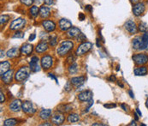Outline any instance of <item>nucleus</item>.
<instances>
[{
  "label": "nucleus",
  "instance_id": "obj_49",
  "mask_svg": "<svg viewBox=\"0 0 148 126\" xmlns=\"http://www.w3.org/2000/svg\"><path fill=\"white\" fill-rule=\"evenodd\" d=\"M105 125H104V124H100V123H94V124H92V126H104Z\"/></svg>",
  "mask_w": 148,
  "mask_h": 126
},
{
  "label": "nucleus",
  "instance_id": "obj_38",
  "mask_svg": "<svg viewBox=\"0 0 148 126\" xmlns=\"http://www.w3.org/2000/svg\"><path fill=\"white\" fill-rule=\"evenodd\" d=\"M75 58L74 56H71V55H70V56H69V58L67 59V62H66V63H73L74 62H75Z\"/></svg>",
  "mask_w": 148,
  "mask_h": 126
},
{
  "label": "nucleus",
  "instance_id": "obj_12",
  "mask_svg": "<svg viewBox=\"0 0 148 126\" xmlns=\"http://www.w3.org/2000/svg\"><path fill=\"white\" fill-rule=\"evenodd\" d=\"M13 74H14V70H13V69H9V70L6 71L3 75L1 76L2 81H3L5 84H10V83L12 82Z\"/></svg>",
  "mask_w": 148,
  "mask_h": 126
},
{
  "label": "nucleus",
  "instance_id": "obj_21",
  "mask_svg": "<svg viewBox=\"0 0 148 126\" xmlns=\"http://www.w3.org/2000/svg\"><path fill=\"white\" fill-rule=\"evenodd\" d=\"M48 49V44L46 42H40L35 47V51L38 53H43Z\"/></svg>",
  "mask_w": 148,
  "mask_h": 126
},
{
  "label": "nucleus",
  "instance_id": "obj_32",
  "mask_svg": "<svg viewBox=\"0 0 148 126\" xmlns=\"http://www.w3.org/2000/svg\"><path fill=\"white\" fill-rule=\"evenodd\" d=\"M141 39H142V42H143V46H144V48L147 49L148 46V33L147 32H145L144 34L141 36Z\"/></svg>",
  "mask_w": 148,
  "mask_h": 126
},
{
  "label": "nucleus",
  "instance_id": "obj_4",
  "mask_svg": "<svg viewBox=\"0 0 148 126\" xmlns=\"http://www.w3.org/2000/svg\"><path fill=\"white\" fill-rule=\"evenodd\" d=\"M132 59L136 65H144L148 62V56L145 53L134 54L132 57Z\"/></svg>",
  "mask_w": 148,
  "mask_h": 126
},
{
  "label": "nucleus",
  "instance_id": "obj_58",
  "mask_svg": "<svg viewBox=\"0 0 148 126\" xmlns=\"http://www.w3.org/2000/svg\"><path fill=\"white\" fill-rule=\"evenodd\" d=\"M136 125V124H135V122H134V121H133V122H132V123H131V124H129V125Z\"/></svg>",
  "mask_w": 148,
  "mask_h": 126
},
{
  "label": "nucleus",
  "instance_id": "obj_30",
  "mask_svg": "<svg viewBox=\"0 0 148 126\" xmlns=\"http://www.w3.org/2000/svg\"><path fill=\"white\" fill-rule=\"evenodd\" d=\"M78 71V65L76 63H73L70 64V66L69 67V74H75Z\"/></svg>",
  "mask_w": 148,
  "mask_h": 126
},
{
  "label": "nucleus",
  "instance_id": "obj_24",
  "mask_svg": "<svg viewBox=\"0 0 148 126\" xmlns=\"http://www.w3.org/2000/svg\"><path fill=\"white\" fill-rule=\"evenodd\" d=\"M134 75H135V76H146L148 72L147 67H146V66H141V67L135 68L134 70Z\"/></svg>",
  "mask_w": 148,
  "mask_h": 126
},
{
  "label": "nucleus",
  "instance_id": "obj_40",
  "mask_svg": "<svg viewBox=\"0 0 148 126\" xmlns=\"http://www.w3.org/2000/svg\"><path fill=\"white\" fill-rule=\"evenodd\" d=\"M104 106L105 108H113V107H116L117 105L116 104H105Z\"/></svg>",
  "mask_w": 148,
  "mask_h": 126
},
{
  "label": "nucleus",
  "instance_id": "obj_11",
  "mask_svg": "<svg viewBox=\"0 0 148 126\" xmlns=\"http://www.w3.org/2000/svg\"><path fill=\"white\" fill-rule=\"evenodd\" d=\"M145 4L143 3H138L136 4H134V8H133V13L135 16H140L141 15H142L145 11Z\"/></svg>",
  "mask_w": 148,
  "mask_h": 126
},
{
  "label": "nucleus",
  "instance_id": "obj_8",
  "mask_svg": "<svg viewBox=\"0 0 148 126\" xmlns=\"http://www.w3.org/2000/svg\"><path fill=\"white\" fill-rule=\"evenodd\" d=\"M65 120V117L63 115V113L62 112H57L55 113L52 117V123L55 125H61Z\"/></svg>",
  "mask_w": 148,
  "mask_h": 126
},
{
  "label": "nucleus",
  "instance_id": "obj_59",
  "mask_svg": "<svg viewBox=\"0 0 148 126\" xmlns=\"http://www.w3.org/2000/svg\"><path fill=\"white\" fill-rule=\"evenodd\" d=\"M117 83H118V85L119 86H120V87H122V88H123V84H122V83H121V82H117Z\"/></svg>",
  "mask_w": 148,
  "mask_h": 126
},
{
  "label": "nucleus",
  "instance_id": "obj_55",
  "mask_svg": "<svg viewBox=\"0 0 148 126\" xmlns=\"http://www.w3.org/2000/svg\"><path fill=\"white\" fill-rule=\"evenodd\" d=\"M121 106L123 108V110H124V111H127V108H126V106H125V105H124V104H122V105H121Z\"/></svg>",
  "mask_w": 148,
  "mask_h": 126
},
{
  "label": "nucleus",
  "instance_id": "obj_34",
  "mask_svg": "<svg viewBox=\"0 0 148 126\" xmlns=\"http://www.w3.org/2000/svg\"><path fill=\"white\" fill-rule=\"evenodd\" d=\"M139 30L141 32H143V33L147 32L148 25L146 22H140V24H139Z\"/></svg>",
  "mask_w": 148,
  "mask_h": 126
},
{
  "label": "nucleus",
  "instance_id": "obj_22",
  "mask_svg": "<svg viewBox=\"0 0 148 126\" xmlns=\"http://www.w3.org/2000/svg\"><path fill=\"white\" fill-rule=\"evenodd\" d=\"M51 115H52V110L51 109H42L39 112V118L43 120L49 119Z\"/></svg>",
  "mask_w": 148,
  "mask_h": 126
},
{
  "label": "nucleus",
  "instance_id": "obj_36",
  "mask_svg": "<svg viewBox=\"0 0 148 126\" xmlns=\"http://www.w3.org/2000/svg\"><path fill=\"white\" fill-rule=\"evenodd\" d=\"M20 1L22 4H24L26 6H31L34 2V0H20Z\"/></svg>",
  "mask_w": 148,
  "mask_h": 126
},
{
  "label": "nucleus",
  "instance_id": "obj_62",
  "mask_svg": "<svg viewBox=\"0 0 148 126\" xmlns=\"http://www.w3.org/2000/svg\"><path fill=\"white\" fill-rule=\"evenodd\" d=\"M147 96H148V95H147Z\"/></svg>",
  "mask_w": 148,
  "mask_h": 126
},
{
  "label": "nucleus",
  "instance_id": "obj_47",
  "mask_svg": "<svg viewBox=\"0 0 148 126\" xmlns=\"http://www.w3.org/2000/svg\"><path fill=\"white\" fill-rule=\"evenodd\" d=\"M117 80V78H116V76H114V75H111L110 77H109V81L110 82H115Z\"/></svg>",
  "mask_w": 148,
  "mask_h": 126
},
{
  "label": "nucleus",
  "instance_id": "obj_15",
  "mask_svg": "<svg viewBox=\"0 0 148 126\" xmlns=\"http://www.w3.org/2000/svg\"><path fill=\"white\" fill-rule=\"evenodd\" d=\"M22 103L20 99H15L11 102V104L10 105V109L12 111V112H19L21 109H22Z\"/></svg>",
  "mask_w": 148,
  "mask_h": 126
},
{
  "label": "nucleus",
  "instance_id": "obj_41",
  "mask_svg": "<svg viewBox=\"0 0 148 126\" xmlns=\"http://www.w3.org/2000/svg\"><path fill=\"white\" fill-rule=\"evenodd\" d=\"M5 100V97H4V95L3 94V92L1 91L0 93V103H3Z\"/></svg>",
  "mask_w": 148,
  "mask_h": 126
},
{
  "label": "nucleus",
  "instance_id": "obj_7",
  "mask_svg": "<svg viewBox=\"0 0 148 126\" xmlns=\"http://www.w3.org/2000/svg\"><path fill=\"white\" fill-rule=\"evenodd\" d=\"M22 109L27 114H33L36 112V109L34 108V106L31 101H24L22 103Z\"/></svg>",
  "mask_w": 148,
  "mask_h": 126
},
{
  "label": "nucleus",
  "instance_id": "obj_45",
  "mask_svg": "<svg viewBox=\"0 0 148 126\" xmlns=\"http://www.w3.org/2000/svg\"><path fill=\"white\" fill-rule=\"evenodd\" d=\"M36 38V34L35 33H32L29 36V40L30 41H33Z\"/></svg>",
  "mask_w": 148,
  "mask_h": 126
},
{
  "label": "nucleus",
  "instance_id": "obj_61",
  "mask_svg": "<svg viewBox=\"0 0 148 126\" xmlns=\"http://www.w3.org/2000/svg\"><path fill=\"white\" fill-rule=\"evenodd\" d=\"M135 119L138 120V116H137V114H135Z\"/></svg>",
  "mask_w": 148,
  "mask_h": 126
},
{
  "label": "nucleus",
  "instance_id": "obj_27",
  "mask_svg": "<svg viewBox=\"0 0 148 126\" xmlns=\"http://www.w3.org/2000/svg\"><path fill=\"white\" fill-rule=\"evenodd\" d=\"M10 68V63L8 61H3L0 63V74L3 75L6 71H8Z\"/></svg>",
  "mask_w": 148,
  "mask_h": 126
},
{
  "label": "nucleus",
  "instance_id": "obj_13",
  "mask_svg": "<svg viewBox=\"0 0 148 126\" xmlns=\"http://www.w3.org/2000/svg\"><path fill=\"white\" fill-rule=\"evenodd\" d=\"M132 46L134 50H145L141 37H136L132 41Z\"/></svg>",
  "mask_w": 148,
  "mask_h": 126
},
{
  "label": "nucleus",
  "instance_id": "obj_29",
  "mask_svg": "<svg viewBox=\"0 0 148 126\" xmlns=\"http://www.w3.org/2000/svg\"><path fill=\"white\" fill-rule=\"evenodd\" d=\"M29 12L30 15H31L33 18H35V17L38 16V14H39V8L38 6H33V7H31Z\"/></svg>",
  "mask_w": 148,
  "mask_h": 126
},
{
  "label": "nucleus",
  "instance_id": "obj_35",
  "mask_svg": "<svg viewBox=\"0 0 148 126\" xmlns=\"http://www.w3.org/2000/svg\"><path fill=\"white\" fill-rule=\"evenodd\" d=\"M10 20V16H7V15H2L1 17H0V23L1 25H4L6 22H8V21Z\"/></svg>",
  "mask_w": 148,
  "mask_h": 126
},
{
  "label": "nucleus",
  "instance_id": "obj_57",
  "mask_svg": "<svg viewBox=\"0 0 148 126\" xmlns=\"http://www.w3.org/2000/svg\"><path fill=\"white\" fill-rule=\"evenodd\" d=\"M34 1H35V2H36L37 3H42V2H43L44 0H34Z\"/></svg>",
  "mask_w": 148,
  "mask_h": 126
},
{
  "label": "nucleus",
  "instance_id": "obj_2",
  "mask_svg": "<svg viewBox=\"0 0 148 126\" xmlns=\"http://www.w3.org/2000/svg\"><path fill=\"white\" fill-rule=\"evenodd\" d=\"M30 72H31V69H30V68H29L28 66H23V67H22V68L16 73V75H15V79H16V81L20 82H24L26 79L29 78V76L30 75Z\"/></svg>",
  "mask_w": 148,
  "mask_h": 126
},
{
  "label": "nucleus",
  "instance_id": "obj_50",
  "mask_svg": "<svg viewBox=\"0 0 148 126\" xmlns=\"http://www.w3.org/2000/svg\"><path fill=\"white\" fill-rule=\"evenodd\" d=\"M99 40H100L99 39H97V40H96V42H97V46H98V47H100V46H101V45H100V41H99Z\"/></svg>",
  "mask_w": 148,
  "mask_h": 126
},
{
  "label": "nucleus",
  "instance_id": "obj_23",
  "mask_svg": "<svg viewBox=\"0 0 148 126\" xmlns=\"http://www.w3.org/2000/svg\"><path fill=\"white\" fill-rule=\"evenodd\" d=\"M20 52H21V50H19V49H18V48H16V47H13V48L10 49V50L7 52L6 55H7V57H8V58H10V59H13V58L17 57V56L20 54Z\"/></svg>",
  "mask_w": 148,
  "mask_h": 126
},
{
  "label": "nucleus",
  "instance_id": "obj_10",
  "mask_svg": "<svg viewBox=\"0 0 148 126\" xmlns=\"http://www.w3.org/2000/svg\"><path fill=\"white\" fill-rule=\"evenodd\" d=\"M39 58L36 56H33L31 59V61L29 62V68L31 69V71L33 72H38L40 69V66L39 65Z\"/></svg>",
  "mask_w": 148,
  "mask_h": 126
},
{
  "label": "nucleus",
  "instance_id": "obj_5",
  "mask_svg": "<svg viewBox=\"0 0 148 126\" xmlns=\"http://www.w3.org/2000/svg\"><path fill=\"white\" fill-rule=\"evenodd\" d=\"M26 24V21L23 19V18H17L16 20H14L11 24H10V29L11 30H19L21 29H22Z\"/></svg>",
  "mask_w": 148,
  "mask_h": 126
},
{
  "label": "nucleus",
  "instance_id": "obj_6",
  "mask_svg": "<svg viewBox=\"0 0 148 126\" xmlns=\"http://www.w3.org/2000/svg\"><path fill=\"white\" fill-rule=\"evenodd\" d=\"M40 63H41V67L45 70H47L48 69H50L52 66V64H53V59L50 55H45V56L42 57V59L40 60Z\"/></svg>",
  "mask_w": 148,
  "mask_h": 126
},
{
  "label": "nucleus",
  "instance_id": "obj_18",
  "mask_svg": "<svg viewBox=\"0 0 148 126\" xmlns=\"http://www.w3.org/2000/svg\"><path fill=\"white\" fill-rule=\"evenodd\" d=\"M21 53L23 54V55H30L33 50V46L31 45V44H24L22 45V46L21 47Z\"/></svg>",
  "mask_w": 148,
  "mask_h": 126
},
{
  "label": "nucleus",
  "instance_id": "obj_33",
  "mask_svg": "<svg viewBox=\"0 0 148 126\" xmlns=\"http://www.w3.org/2000/svg\"><path fill=\"white\" fill-rule=\"evenodd\" d=\"M58 43V37L56 35H52L49 38V45L52 46H55Z\"/></svg>",
  "mask_w": 148,
  "mask_h": 126
},
{
  "label": "nucleus",
  "instance_id": "obj_31",
  "mask_svg": "<svg viewBox=\"0 0 148 126\" xmlns=\"http://www.w3.org/2000/svg\"><path fill=\"white\" fill-rule=\"evenodd\" d=\"M16 124H17V120L15 119H9L3 122V125L4 126H13L16 125Z\"/></svg>",
  "mask_w": 148,
  "mask_h": 126
},
{
  "label": "nucleus",
  "instance_id": "obj_9",
  "mask_svg": "<svg viewBox=\"0 0 148 126\" xmlns=\"http://www.w3.org/2000/svg\"><path fill=\"white\" fill-rule=\"evenodd\" d=\"M124 28H125V29H126L127 31L129 33H131V34L137 33V32H138V28H137L135 22H133V21H131V20L128 21V22L124 24Z\"/></svg>",
  "mask_w": 148,
  "mask_h": 126
},
{
  "label": "nucleus",
  "instance_id": "obj_42",
  "mask_svg": "<svg viewBox=\"0 0 148 126\" xmlns=\"http://www.w3.org/2000/svg\"><path fill=\"white\" fill-rule=\"evenodd\" d=\"M70 84H71V82H68V83L66 84V86L64 87V89H65V90H66V91H69V90L71 89V86H70Z\"/></svg>",
  "mask_w": 148,
  "mask_h": 126
},
{
  "label": "nucleus",
  "instance_id": "obj_37",
  "mask_svg": "<svg viewBox=\"0 0 148 126\" xmlns=\"http://www.w3.org/2000/svg\"><path fill=\"white\" fill-rule=\"evenodd\" d=\"M13 37H14V38H23V37H24V33L17 30V32L15 33V34H14Z\"/></svg>",
  "mask_w": 148,
  "mask_h": 126
},
{
  "label": "nucleus",
  "instance_id": "obj_14",
  "mask_svg": "<svg viewBox=\"0 0 148 126\" xmlns=\"http://www.w3.org/2000/svg\"><path fill=\"white\" fill-rule=\"evenodd\" d=\"M42 27L46 32H52L56 29V24L52 21L45 20L42 22Z\"/></svg>",
  "mask_w": 148,
  "mask_h": 126
},
{
  "label": "nucleus",
  "instance_id": "obj_25",
  "mask_svg": "<svg viewBox=\"0 0 148 126\" xmlns=\"http://www.w3.org/2000/svg\"><path fill=\"white\" fill-rule=\"evenodd\" d=\"M50 9L46 6H42L39 8V16L41 18H47L50 16Z\"/></svg>",
  "mask_w": 148,
  "mask_h": 126
},
{
  "label": "nucleus",
  "instance_id": "obj_60",
  "mask_svg": "<svg viewBox=\"0 0 148 126\" xmlns=\"http://www.w3.org/2000/svg\"><path fill=\"white\" fill-rule=\"evenodd\" d=\"M146 106L148 107V99H147V101H146Z\"/></svg>",
  "mask_w": 148,
  "mask_h": 126
},
{
  "label": "nucleus",
  "instance_id": "obj_44",
  "mask_svg": "<svg viewBox=\"0 0 148 126\" xmlns=\"http://www.w3.org/2000/svg\"><path fill=\"white\" fill-rule=\"evenodd\" d=\"M48 76H49V77H51L52 79H54V80H55V82H56L57 83H58V79H57V77H56V76H54V75H53V74L50 73V74H49Z\"/></svg>",
  "mask_w": 148,
  "mask_h": 126
},
{
  "label": "nucleus",
  "instance_id": "obj_54",
  "mask_svg": "<svg viewBox=\"0 0 148 126\" xmlns=\"http://www.w3.org/2000/svg\"><path fill=\"white\" fill-rule=\"evenodd\" d=\"M42 126H44V125H48V126H51L52 125V124H50V123H44V124H42L41 125Z\"/></svg>",
  "mask_w": 148,
  "mask_h": 126
},
{
  "label": "nucleus",
  "instance_id": "obj_53",
  "mask_svg": "<svg viewBox=\"0 0 148 126\" xmlns=\"http://www.w3.org/2000/svg\"><path fill=\"white\" fill-rule=\"evenodd\" d=\"M128 93H129V95H130V97L131 98H134V94H133V92H132V90H129L128 91Z\"/></svg>",
  "mask_w": 148,
  "mask_h": 126
},
{
  "label": "nucleus",
  "instance_id": "obj_43",
  "mask_svg": "<svg viewBox=\"0 0 148 126\" xmlns=\"http://www.w3.org/2000/svg\"><path fill=\"white\" fill-rule=\"evenodd\" d=\"M44 2H45V4H46V5H52L54 3L53 0H44Z\"/></svg>",
  "mask_w": 148,
  "mask_h": 126
},
{
  "label": "nucleus",
  "instance_id": "obj_52",
  "mask_svg": "<svg viewBox=\"0 0 148 126\" xmlns=\"http://www.w3.org/2000/svg\"><path fill=\"white\" fill-rule=\"evenodd\" d=\"M136 112H137V113L139 114V116H141V115H142V114H141V111L139 110V108H136Z\"/></svg>",
  "mask_w": 148,
  "mask_h": 126
},
{
  "label": "nucleus",
  "instance_id": "obj_17",
  "mask_svg": "<svg viewBox=\"0 0 148 126\" xmlns=\"http://www.w3.org/2000/svg\"><path fill=\"white\" fill-rule=\"evenodd\" d=\"M92 97V91H83L81 93H80L78 95V99L81 101H89Z\"/></svg>",
  "mask_w": 148,
  "mask_h": 126
},
{
  "label": "nucleus",
  "instance_id": "obj_16",
  "mask_svg": "<svg viewBox=\"0 0 148 126\" xmlns=\"http://www.w3.org/2000/svg\"><path fill=\"white\" fill-rule=\"evenodd\" d=\"M72 28V23L67 19H61L59 21V29L62 31H68Z\"/></svg>",
  "mask_w": 148,
  "mask_h": 126
},
{
  "label": "nucleus",
  "instance_id": "obj_51",
  "mask_svg": "<svg viewBox=\"0 0 148 126\" xmlns=\"http://www.w3.org/2000/svg\"><path fill=\"white\" fill-rule=\"evenodd\" d=\"M130 1H131V3H132L133 4H136V3H139V0H130Z\"/></svg>",
  "mask_w": 148,
  "mask_h": 126
},
{
  "label": "nucleus",
  "instance_id": "obj_3",
  "mask_svg": "<svg viewBox=\"0 0 148 126\" xmlns=\"http://www.w3.org/2000/svg\"><path fill=\"white\" fill-rule=\"evenodd\" d=\"M92 44L91 42H88V41L83 42L76 49L75 54L77 56H82V55L86 54L87 52H88L89 51L92 49Z\"/></svg>",
  "mask_w": 148,
  "mask_h": 126
},
{
  "label": "nucleus",
  "instance_id": "obj_26",
  "mask_svg": "<svg viewBox=\"0 0 148 126\" xmlns=\"http://www.w3.org/2000/svg\"><path fill=\"white\" fill-rule=\"evenodd\" d=\"M85 82V77L84 76H77V77H73L70 80V82L72 85L75 86H81V84H83V82Z\"/></svg>",
  "mask_w": 148,
  "mask_h": 126
},
{
  "label": "nucleus",
  "instance_id": "obj_48",
  "mask_svg": "<svg viewBox=\"0 0 148 126\" xmlns=\"http://www.w3.org/2000/svg\"><path fill=\"white\" fill-rule=\"evenodd\" d=\"M85 9H86V10H88L89 12H92V7L91 5H87Z\"/></svg>",
  "mask_w": 148,
  "mask_h": 126
},
{
  "label": "nucleus",
  "instance_id": "obj_20",
  "mask_svg": "<svg viewBox=\"0 0 148 126\" xmlns=\"http://www.w3.org/2000/svg\"><path fill=\"white\" fill-rule=\"evenodd\" d=\"M72 110H73V106L69 104H62V105L58 106L57 108V111L62 112V113H67Z\"/></svg>",
  "mask_w": 148,
  "mask_h": 126
},
{
  "label": "nucleus",
  "instance_id": "obj_39",
  "mask_svg": "<svg viewBox=\"0 0 148 126\" xmlns=\"http://www.w3.org/2000/svg\"><path fill=\"white\" fill-rule=\"evenodd\" d=\"M86 39H87L86 36H84L83 33H81L75 40H76L77 41H83V40H86Z\"/></svg>",
  "mask_w": 148,
  "mask_h": 126
},
{
  "label": "nucleus",
  "instance_id": "obj_28",
  "mask_svg": "<svg viewBox=\"0 0 148 126\" xmlns=\"http://www.w3.org/2000/svg\"><path fill=\"white\" fill-rule=\"evenodd\" d=\"M79 119H80L79 116H78L77 114H75V113L69 114V117H68V119H67L68 122L70 123V124H72V123H76V122L79 121Z\"/></svg>",
  "mask_w": 148,
  "mask_h": 126
},
{
  "label": "nucleus",
  "instance_id": "obj_1",
  "mask_svg": "<svg viewBox=\"0 0 148 126\" xmlns=\"http://www.w3.org/2000/svg\"><path fill=\"white\" fill-rule=\"evenodd\" d=\"M73 46H74V44H73L72 41H69V40L62 41L59 46V47L58 48L57 52H58V55L62 56V57L65 56L66 54H68L73 49Z\"/></svg>",
  "mask_w": 148,
  "mask_h": 126
},
{
  "label": "nucleus",
  "instance_id": "obj_56",
  "mask_svg": "<svg viewBox=\"0 0 148 126\" xmlns=\"http://www.w3.org/2000/svg\"><path fill=\"white\" fill-rule=\"evenodd\" d=\"M3 54H4V52H3V50H1V56H0V58H1V59H3V57L4 56Z\"/></svg>",
  "mask_w": 148,
  "mask_h": 126
},
{
  "label": "nucleus",
  "instance_id": "obj_19",
  "mask_svg": "<svg viewBox=\"0 0 148 126\" xmlns=\"http://www.w3.org/2000/svg\"><path fill=\"white\" fill-rule=\"evenodd\" d=\"M81 33V30H80L78 28H75V27L70 28V29L67 31V35H68L69 37L74 38V39H76Z\"/></svg>",
  "mask_w": 148,
  "mask_h": 126
},
{
  "label": "nucleus",
  "instance_id": "obj_46",
  "mask_svg": "<svg viewBox=\"0 0 148 126\" xmlns=\"http://www.w3.org/2000/svg\"><path fill=\"white\" fill-rule=\"evenodd\" d=\"M79 20H81V21L85 20V15L83 13H80L79 14Z\"/></svg>",
  "mask_w": 148,
  "mask_h": 126
}]
</instances>
